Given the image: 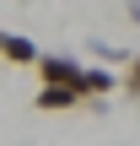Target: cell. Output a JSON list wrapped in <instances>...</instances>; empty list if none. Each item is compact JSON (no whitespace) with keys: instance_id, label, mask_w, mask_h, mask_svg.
Masks as SVG:
<instances>
[{"instance_id":"6da1fadb","label":"cell","mask_w":140,"mask_h":146,"mask_svg":"<svg viewBox=\"0 0 140 146\" xmlns=\"http://www.w3.org/2000/svg\"><path fill=\"white\" fill-rule=\"evenodd\" d=\"M70 87H76V92H81V103H86V98H108V92H119V76H113V70H103V65H92V70L81 65Z\"/></svg>"},{"instance_id":"7a4b0ae2","label":"cell","mask_w":140,"mask_h":146,"mask_svg":"<svg viewBox=\"0 0 140 146\" xmlns=\"http://www.w3.org/2000/svg\"><path fill=\"white\" fill-rule=\"evenodd\" d=\"M76 103H81V92H76L70 81H43V87H38V108H43V114H54V108H76Z\"/></svg>"},{"instance_id":"3957f363","label":"cell","mask_w":140,"mask_h":146,"mask_svg":"<svg viewBox=\"0 0 140 146\" xmlns=\"http://www.w3.org/2000/svg\"><path fill=\"white\" fill-rule=\"evenodd\" d=\"M32 70H38L43 81H76V70H81V65H76L70 54H38V60H32Z\"/></svg>"},{"instance_id":"277c9868","label":"cell","mask_w":140,"mask_h":146,"mask_svg":"<svg viewBox=\"0 0 140 146\" xmlns=\"http://www.w3.org/2000/svg\"><path fill=\"white\" fill-rule=\"evenodd\" d=\"M0 60H11V65H32V60H38V43H32L27 33H0Z\"/></svg>"},{"instance_id":"5b68a950","label":"cell","mask_w":140,"mask_h":146,"mask_svg":"<svg viewBox=\"0 0 140 146\" xmlns=\"http://www.w3.org/2000/svg\"><path fill=\"white\" fill-rule=\"evenodd\" d=\"M119 87H124L129 98H140V54H124V76H119Z\"/></svg>"},{"instance_id":"8992f818","label":"cell","mask_w":140,"mask_h":146,"mask_svg":"<svg viewBox=\"0 0 140 146\" xmlns=\"http://www.w3.org/2000/svg\"><path fill=\"white\" fill-rule=\"evenodd\" d=\"M92 54H97V60H103V65H124V54H119V49H113V43H92Z\"/></svg>"},{"instance_id":"52a82bcc","label":"cell","mask_w":140,"mask_h":146,"mask_svg":"<svg viewBox=\"0 0 140 146\" xmlns=\"http://www.w3.org/2000/svg\"><path fill=\"white\" fill-rule=\"evenodd\" d=\"M129 16H135V22H140V0H129Z\"/></svg>"}]
</instances>
